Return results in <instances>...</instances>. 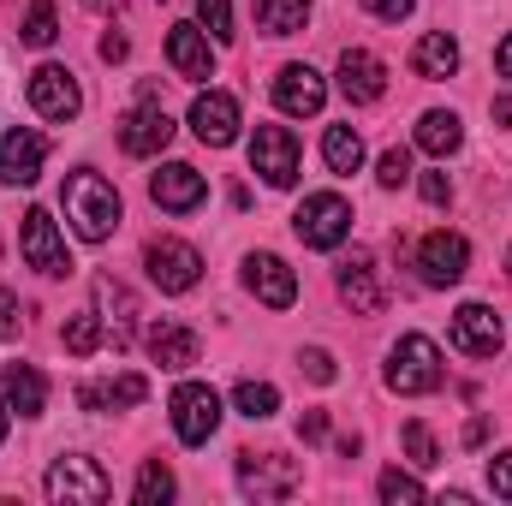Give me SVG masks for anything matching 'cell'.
Masks as SVG:
<instances>
[{
  "mask_svg": "<svg viewBox=\"0 0 512 506\" xmlns=\"http://www.w3.org/2000/svg\"><path fill=\"white\" fill-rule=\"evenodd\" d=\"M60 203H66V221L78 227V239H90V245H102V239L120 227V191H114L96 167H78V173L66 179Z\"/></svg>",
  "mask_w": 512,
  "mask_h": 506,
  "instance_id": "obj_1",
  "label": "cell"
},
{
  "mask_svg": "<svg viewBox=\"0 0 512 506\" xmlns=\"http://www.w3.org/2000/svg\"><path fill=\"white\" fill-rule=\"evenodd\" d=\"M292 233H298L310 251H334V245H346V233H352V203L334 197V191H316V197L298 203Z\"/></svg>",
  "mask_w": 512,
  "mask_h": 506,
  "instance_id": "obj_2",
  "label": "cell"
},
{
  "mask_svg": "<svg viewBox=\"0 0 512 506\" xmlns=\"http://www.w3.org/2000/svg\"><path fill=\"white\" fill-rule=\"evenodd\" d=\"M387 387L405 393V399L441 387V352H435L429 334H405V340L393 346V358H387Z\"/></svg>",
  "mask_w": 512,
  "mask_h": 506,
  "instance_id": "obj_3",
  "label": "cell"
},
{
  "mask_svg": "<svg viewBox=\"0 0 512 506\" xmlns=\"http://www.w3.org/2000/svg\"><path fill=\"white\" fill-rule=\"evenodd\" d=\"M108 495H114V483H108V471H102L96 459H84V453H66V459H54V465H48V501L102 506Z\"/></svg>",
  "mask_w": 512,
  "mask_h": 506,
  "instance_id": "obj_4",
  "label": "cell"
},
{
  "mask_svg": "<svg viewBox=\"0 0 512 506\" xmlns=\"http://www.w3.org/2000/svg\"><path fill=\"white\" fill-rule=\"evenodd\" d=\"M215 429H221V393H215L209 381L173 387V435H179L185 447H203Z\"/></svg>",
  "mask_w": 512,
  "mask_h": 506,
  "instance_id": "obj_5",
  "label": "cell"
},
{
  "mask_svg": "<svg viewBox=\"0 0 512 506\" xmlns=\"http://www.w3.org/2000/svg\"><path fill=\"white\" fill-rule=\"evenodd\" d=\"M298 483H304L298 459H286V453H239V489L251 501H286Z\"/></svg>",
  "mask_w": 512,
  "mask_h": 506,
  "instance_id": "obj_6",
  "label": "cell"
},
{
  "mask_svg": "<svg viewBox=\"0 0 512 506\" xmlns=\"http://www.w3.org/2000/svg\"><path fill=\"white\" fill-rule=\"evenodd\" d=\"M251 167L274 185V191H292L298 185V167H304V155H298V137L286 126H256L251 137Z\"/></svg>",
  "mask_w": 512,
  "mask_h": 506,
  "instance_id": "obj_7",
  "label": "cell"
},
{
  "mask_svg": "<svg viewBox=\"0 0 512 506\" xmlns=\"http://www.w3.org/2000/svg\"><path fill=\"white\" fill-rule=\"evenodd\" d=\"M18 251H24V262H30L36 274H48V280L72 274L66 239H60V227H54V215H48V209H30V215H24V227H18Z\"/></svg>",
  "mask_w": 512,
  "mask_h": 506,
  "instance_id": "obj_8",
  "label": "cell"
},
{
  "mask_svg": "<svg viewBox=\"0 0 512 506\" xmlns=\"http://www.w3.org/2000/svg\"><path fill=\"white\" fill-rule=\"evenodd\" d=\"M143 268L161 292H191L203 280V256L191 251L185 239H149L143 245Z\"/></svg>",
  "mask_w": 512,
  "mask_h": 506,
  "instance_id": "obj_9",
  "label": "cell"
},
{
  "mask_svg": "<svg viewBox=\"0 0 512 506\" xmlns=\"http://www.w3.org/2000/svg\"><path fill=\"white\" fill-rule=\"evenodd\" d=\"M30 108L42 114V120H78V108H84V96H78V78L66 72V66H36L30 72Z\"/></svg>",
  "mask_w": 512,
  "mask_h": 506,
  "instance_id": "obj_10",
  "label": "cell"
},
{
  "mask_svg": "<svg viewBox=\"0 0 512 506\" xmlns=\"http://www.w3.org/2000/svg\"><path fill=\"white\" fill-rule=\"evenodd\" d=\"M465 268H471V245H465L459 233H429V239L417 245V274H423V286H459Z\"/></svg>",
  "mask_w": 512,
  "mask_h": 506,
  "instance_id": "obj_11",
  "label": "cell"
},
{
  "mask_svg": "<svg viewBox=\"0 0 512 506\" xmlns=\"http://www.w3.org/2000/svg\"><path fill=\"white\" fill-rule=\"evenodd\" d=\"M149 197H155L167 215H191V209L209 197V185H203V173H197L191 161H167V167L149 179Z\"/></svg>",
  "mask_w": 512,
  "mask_h": 506,
  "instance_id": "obj_12",
  "label": "cell"
},
{
  "mask_svg": "<svg viewBox=\"0 0 512 506\" xmlns=\"http://www.w3.org/2000/svg\"><path fill=\"white\" fill-rule=\"evenodd\" d=\"M42 161H48L42 131L18 126V131H6V137H0V185H36Z\"/></svg>",
  "mask_w": 512,
  "mask_h": 506,
  "instance_id": "obj_13",
  "label": "cell"
},
{
  "mask_svg": "<svg viewBox=\"0 0 512 506\" xmlns=\"http://www.w3.org/2000/svg\"><path fill=\"white\" fill-rule=\"evenodd\" d=\"M501 316L489 310V304H459V316H453V346L465 352V358H495L501 352Z\"/></svg>",
  "mask_w": 512,
  "mask_h": 506,
  "instance_id": "obj_14",
  "label": "cell"
},
{
  "mask_svg": "<svg viewBox=\"0 0 512 506\" xmlns=\"http://www.w3.org/2000/svg\"><path fill=\"white\" fill-rule=\"evenodd\" d=\"M167 143H173V120H167L161 102H143V108H131L120 120V149L126 155H161Z\"/></svg>",
  "mask_w": 512,
  "mask_h": 506,
  "instance_id": "obj_15",
  "label": "cell"
},
{
  "mask_svg": "<svg viewBox=\"0 0 512 506\" xmlns=\"http://www.w3.org/2000/svg\"><path fill=\"white\" fill-rule=\"evenodd\" d=\"M191 131H197L209 149H227V143L239 137V102H233L227 90L197 96V102H191Z\"/></svg>",
  "mask_w": 512,
  "mask_h": 506,
  "instance_id": "obj_16",
  "label": "cell"
},
{
  "mask_svg": "<svg viewBox=\"0 0 512 506\" xmlns=\"http://www.w3.org/2000/svg\"><path fill=\"white\" fill-rule=\"evenodd\" d=\"M245 286H251L268 310H292V298H298V280H292V268H286L274 251H256L251 262H245Z\"/></svg>",
  "mask_w": 512,
  "mask_h": 506,
  "instance_id": "obj_17",
  "label": "cell"
},
{
  "mask_svg": "<svg viewBox=\"0 0 512 506\" xmlns=\"http://www.w3.org/2000/svg\"><path fill=\"white\" fill-rule=\"evenodd\" d=\"M340 96L346 102H382L387 96V66L370 48H346L340 54Z\"/></svg>",
  "mask_w": 512,
  "mask_h": 506,
  "instance_id": "obj_18",
  "label": "cell"
},
{
  "mask_svg": "<svg viewBox=\"0 0 512 506\" xmlns=\"http://www.w3.org/2000/svg\"><path fill=\"white\" fill-rule=\"evenodd\" d=\"M274 102H280V114H322V102H328V84H322V72H310V66H280V78H274Z\"/></svg>",
  "mask_w": 512,
  "mask_h": 506,
  "instance_id": "obj_19",
  "label": "cell"
},
{
  "mask_svg": "<svg viewBox=\"0 0 512 506\" xmlns=\"http://www.w3.org/2000/svg\"><path fill=\"white\" fill-rule=\"evenodd\" d=\"M167 60H173V72H179V78H191V84L215 78V54H209V36H203L197 24H173V30H167Z\"/></svg>",
  "mask_w": 512,
  "mask_h": 506,
  "instance_id": "obj_20",
  "label": "cell"
},
{
  "mask_svg": "<svg viewBox=\"0 0 512 506\" xmlns=\"http://www.w3.org/2000/svg\"><path fill=\"white\" fill-rule=\"evenodd\" d=\"M197 352H203V340H197L185 322H155V328H149V358H155L161 370H191Z\"/></svg>",
  "mask_w": 512,
  "mask_h": 506,
  "instance_id": "obj_21",
  "label": "cell"
},
{
  "mask_svg": "<svg viewBox=\"0 0 512 506\" xmlns=\"http://www.w3.org/2000/svg\"><path fill=\"white\" fill-rule=\"evenodd\" d=\"M340 298H346L358 316H376V310L387 304L382 280H376V262H370L364 251H358L352 262H346V268H340Z\"/></svg>",
  "mask_w": 512,
  "mask_h": 506,
  "instance_id": "obj_22",
  "label": "cell"
},
{
  "mask_svg": "<svg viewBox=\"0 0 512 506\" xmlns=\"http://www.w3.org/2000/svg\"><path fill=\"white\" fill-rule=\"evenodd\" d=\"M411 72H417V78H429V84L453 78V72H459V42H453L447 30H429V36L411 48Z\"/></svg>",
  "mask_w": 512,
  "mask_h": 506,
  "instance_id": "obj_23",
  "label": "cell"
},
{
  "mask_svg": "<svg viewBox=\"0 0 512 506\" xmlns=\"http://www.w3.org/2000/svg\"><path fill=\"white\" fill-rule=\"evenodd\" d=\"M6 405L18 411V417H42V405H48V381L36 364H12L6 370Z\"/></svg>",
  "mask_w": 512,
  "mask_h": 506,
  "instance_id": "obj_24",
  "label": "cell"
},
{
  "mask_svg": "<svg viewBox=\"0 0 512 506\" xmlns=\"http://www.w3.org/2000/svg\"><path fill=\"white\" fill-rule=\"evenodd\" d=\"M143 393H149L143 376H120V381H108V387L84 381V387H78V405H84V411H120V405H143Z\"/></svg>",
  "mask_w": 512,
  "mask_h": 506,
  "instance_id": "obj_25",
  "label": "cell"
},
{
  "mask_svg": "<svg viewBox=\"0 0 512 506\" xmlns=\"http://www.w3.org/2000/svg\"><path fill=\"white\" fill-rule=\"evenodd\" d=\"M310 18V0H256V24L268 36H298Z\"/></svg>",
  "mask_w": 512,
  "mask_h": 506,
  "instance_id": "obj_26",
  "label": "cell"
},
{
  "mask_svg": "<svg viewBox=\"0 0 512 506\" xmlns=\"http://www.w3.org/2000/svg\"><path fill=\"white\" fill-rule=\"evenodd\" d=\"M459 143H465L459 114H441V108H435V114H423V120H417V149H429V155H453Z\"/></svg>",
  "mask_w": 512,
  "mask_h": 506,
  "instance_id": "obj_27",
  "label": "cell"
},
{
  "mask_svg": "<svg viewBox=\"0 0 512 506\" xmlns=\"http://www.w3.org/2000/svg\"><path fill=\"white\" fill-rule=\"evenodd\" d=\"M96 304L108 310V322H114V346H126L131 340V316H137V304H131V292L120 286V280H96Z\"/></svg>",
  "mask_w": 512,
  "mask_h": 506,
  "instance_id": "obj_28",
  "label": "cell"
},
{
  "mask_svg": "<svg viewBox=\"0 0 512 506\" xmlns=\"http://www.w3.org/2000/svg\"><path fill=\"white\" fill-rule=\"evenodd\" d=\"M322 155H328V167H334V173H358V167H364V137H358L352 126H328Z\"/></svg>",
  "mask_w": 512,
  "mask_h": 506,
  "instance_id": "obj_29",
  "label": "cell"
},
{
  "mask_svg": "<svg viewBox=\"0 0 512 506\" xmlns=\"http://www.w3.org/2000/svg\"><path fill=\"white\" fill-rule=\"evenodd\" d=\"M233 405H239L251 423H262V417H274V411H280V393H274L268 381H239V387H233Z\"/></svg>",
  "mask_w": 512,
  "mask_h": 506,
  "instance_id": "obj_30",
  "label": "cell"
},
{
  "mask_svg": "<svg viewBox=\"0 0 512 506\" xmlns=\"http://www.w3.org/2000/svg\"><path fill=\"white\" fill-rule=\"evenodd\" d=\"M54 36H60V12H54V0H36L24 12V42L30 48H54Z\"/></svg>",
  "mask_w": 512,
  "mask_h": 506,
  "instance_id": "obj_31",
  "label": "cell"
},
{
  "mask_svg": "<svg viewBox=\"0 0 512 506\" xmlns=\"http://www.w3.org/2000/svg\"><path fill=\"white\" fill-rule=\"evenodd\" d=\"M137 501H143V506H161V501H173V471H167L161 459H149V465L137 471Z\"/></svg>",
  "mask_w": 512,
  "mask_h": 506,
  "instance_id": "obj_32",
  "label": "cell"
},
{
  "mask_svg": "<svg viewBox=\"0 0 512 506\" xmlns=\"http://www.w3.org/2000/svg\"><path fill=\"white\" fill-rule=\"evenodd\" d=\"M96 346H102V322H96L90 310L72 316V322H66V352H72V358H90Z\"/></svg>",
  "mask_w": 512,
  "mask_h": 506,
  "instance_id": "obj_33",
  "label": "cell"
},
{
  "mask_svg": "<svg viewBox=\"0 0 512 506\" xmlns=\"http://www.w3.org/2000/svg\"><path fill=\"white\" fill-rule=\"evenodd\" d=\"M405 453H411L417 471H435V465H441V447H435L429 423H405Z\"/></svg>",
  "mask_w": 512,
  "mask_h": 506,
  "instance_id": "obj_34",
  "label": "cell"
},
{
  "mask_svg": "<svg viewBox=\"0 0 512 506\" xmlns=\"http://www.w3.org/2000/svg\"><path fill=\"white\" fill-rule=\"evenodd\" d=\"M197 12H203L215 42H233V0H197Z\"/></svg>",
  "mask_w": 512,
  "mask_h": 506,
  "instance_id": "obj_35",
  "label": "cell"
},
{
  "mask_svg": "<svg viewBox=\"0 0 512 506\" xmlns=\"http://www.w3.org/2000/svg\"><path fill=\"white\" fill-rule=\"evenodd\" d=\"M376 489H382V501H387V506L423 501V483H417V477H405V471H382V483H376Z\"/></svg>",
  "mask_w": 512,
  "mask_h": 506,
  "instance_id": "obj_36",
  "label": "cell"
},
{
  "mask_svg": "<svg viewBox=\"0 0 512 506\" xmlns=\"http://www.w3.org/2000/svg\"><path fill=\"white\" fill-rule=\"evenodd\" d=\"M376 179H382L387 191H399V185L411 179V155H405V149H387V155H382V173H376Z\"/></svg>",
  "mask_w": 512,
  "mask_h": 506,
  "instance_id": "obj_37",
  "label": "cell"
},
{
  "mask_svg": "<svg viewBox=\"0 0 512 506\" xmlns=\"http://www.w3.org/2000/svg\"><path fill=\"white\" fill-rule=\"evenodd\" d=\"M298 370H304V376H310V381H322V387H328V381L340 376V370H334V358H328L322 346H310V352L298 358Z\"/></svg>",
  "mask_w": 512,
  "mask_h": 506,
  "instance_id": "obj_38",
  "label": "cell"
},
{
  "mask_svg": "<svg viewBox=\"0 0 512 506\" xmlns=\"http://www.w3.org/2000/svg\"><path fill=\"white\" fill-rule=\"evenodd\" d=\"M489 489H495L501 501H512V453H495V459H489Z\"/></svg>",
  "mask_w": 512,
  "mask_h": 506,
  "instance_id": "obj_39",
  "label": "cell"
},
{
  "mask_svg": "<svg viewBox=\"0 0 512 506\" xmlns=\"http://www.w3.org/2000/svg\"><path fill=\"white\" fill-rule=\"evenodd\" d=\"M417 191H423V203H435V209H441V203L453 197V185H447V173H423V179H417Z\"/></svg>",
  "mask_w": 512,
  "mask_h": 506,
  "instance_id": "obj_40",
  "label": "cell"
},
{
  "mask_svg": "<svg viewBox=\"0 0 512 506\" xmlns=\"http://www.w3.org/2000/svg\"><path fill=\"white\" fill-rule=\"evenodd\" d=\"M411 6H417V0H364V12H376V18H387V24L411 18Z\"/></svg>",
  "mask_w": 512,
  "mask_h": 506,
  "instance_id": "obj_41",
  "label": "cell"
},
{
  "mask_svg": "<svg viewBox=\"0 0 512 506\" xmlns=\"http://www.w3.org/2000/svg\"><path fill=\"white\" fill-rule=\"evenodd\" d=\"M328 435V411H304L298 417V441H322Z\"/></svg>",
  "mask_w": 512,
  "mask_h": 506,
  "instance_id": "obj_42",
  "label": "cell"
},
{
  "mask_svg": "<svg viewBox=\"0 0 512 506\" xmlns=\"http://www.w3.org/2000/svg\"><path fill=\"white\" fill-rule=\"evenodd\" d=\"M12 334H18V298L0 286V340H12Z\"/></svg>",
  "mask_w": 512,
  "mask_h": 506,
  "instance_id": "obj_43",
  "label": "cell"
},
{
  "mask_svg": "<svg viewBox=\"0 0 512 506\" xmlns=\"http://www.w3.org/2000/svg\"><path fill=\"white\" fill-rule=\"evenodd\" d=\"M483 441H489V417H471L465 423V447H483Z\"/></svg>",
  "mask_w": 512,
  "mask_h": 506,
  "instance_id": "obj_44",
  "label": "cell"
},
{
  "mask_svg": "<svg viewBox=\"0 0 512 506\" xmlns=\"http://www.w3.org/2000/svg\"><path fill=\"white\" fill-rule=\"evenodd\" d=\"M102 60H126V36H102Z\"/></svg>",
  "mask_w": 512,
  "mask_h": 506,
  "instance_id": "obj_45",
  "label": "cell"
},
{
  "mask_svg": "<svg viewBox=\"0 0 512 506\" xmlns=\"http://www.w3.org/2000/svg\"><path fill=\"white\" fill-rule=\"evenodd\" d=\"M495 72H501V78H512V36L495 48Z\"/></svg>",
  "mask_w": 512,
  "mask_h": 506,
  "instance_id": "obj_46",
  "label": "cell"
},
{
  "mask_svg": "<svg viewBox=\"0 0 512 506\" xmlns=\"http://www.w3.org/2000/svg\"><path fill=\"white\" fill-rule=\"evenodd\" d=\"M489 114H495L501 126H512V96H495V108H489Z\"/></svg>",
  "mask_w": 512,
  "mask_h": 506,
  "instance_id": "obj_47",
  "label": "cell"
},
{
  "mask_svg": "<svg viewBox=\"0 0 512 506\" xmlns=\"http://www.w3.org/2000/svg\"><path fill=\"white\" fill-rule=\"evenodd\" d=\"M84 6H90V12H108V6H120V0H84Z\"/></svg>",
  "mask_w": 512,
  "mask_h": 506,
  "instance_id": "obj_48",
  "label": "cell"
},
{
  "mask_svg": "<svg viewBox=\"0 0 512 506\" xmlns=\"http://www.w3.org/2000/svg\"><path fill=\"white\" fill-rule=\"evenodd\" d=\"M6 411H12V405H6V399H0V441H6Z\"/></svg>",
  "mask_w": 512,
  "mask_h": 506,
  "instance_id": "obj_49",
  "label": "cell"
},
{
  "mask_svg": "<svg viewBox=\"0 0 512 506\" xmlns=\"http://www.w3.org/2000/svg\"><path fill=\"white\" fill-rule=\"evenodd\" d=\"M507 274H512V251H507Z\"/></svg>",
  "mask_w": 512,
  "mask_h": 506,
  "instance_id": "obj_50",
  "label": "cell"
}]
</instances>
